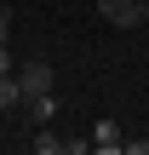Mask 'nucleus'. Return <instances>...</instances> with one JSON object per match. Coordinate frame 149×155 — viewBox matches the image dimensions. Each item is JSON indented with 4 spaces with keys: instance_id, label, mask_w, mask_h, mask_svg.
<instances>
[{
    "instance_id": "nucleus-1",
    "label": "nucleus",
    "mask_w": 149,
    "mask_h": 155,
    "mask_svg": "<svg viewBox=\"0 0 149 155\" xmlns=\"http://www.w3.org/2000/svg\"><path fill=\"white\" fill-rule=\"evenodd\" d=\"M98 12H103V23H115V29H144L149 23L144 0H98Z\"/></svg>"
},
{
    "instance_id": "nucleus-2",
    "label": "nucleus",
    "mask_w": 149,
    "mask_h": 155,
    "mask_svg": "<svg viewBox=\"0 0 149 155\" xmlns=\"http://www.w3.org/2000/svg\"><path fill=\"white\" fill-rule=\"evenodd\" d=\"M17 81H23V92L29 98H40V92H52V63H17Z\"/></svg>"
},
{
    "instance_id": "nucleus-3",
    "label": "nucleus",
    "mask_w": 149,
    "mask_h": 155,
    "mask_svg": "<svg viewBox=\"0 0 149 155\" xmlns=\"http://www.w3.org/2000/svg\"><path fill=\"white\" fill-rule=\"evenodd\" d=\"M92 150H98V155H121V150H126V138H121V121H109V115H103V121L92 127Z\"/></svg>"
},
{
    "instance_id": "nucleus-4",
    "label": "nucleus",
    "mask_w": 149,
    "mask_h": 155,
    "mask_svg": "<svg viewBox=\"0 0 149 155\" xmlns=\"http://www.w3.org/2000/svg\"><path fill=\"white\" fill-rule=\"evenodd\" d=\"M17 104H29V92H23L17 69H11V75H0V109H17Z\"/></svg>"
},
{
    "instance_id": "nucleus-5",
    "label": "nucleus",
    "mask_w": 149,
    "mask_h": 155,
    "mask_svg": "<svg viewBox=\"0 0 149 155\" xmlns=\"http://www.w3.org/2000/svg\"><path fill=\"white\" fill-rule=\"evenodd\" d=\"M52 115H57V98H52V92H40V98H29V121H34V127H46Z\"/></svg>"
},
{
    "instance_id": "nucleus-6",
    "label": "nucleus",
    "mask_w": 149,
    "mask_h": 155,
    "mask_svg": "<svg viewBox=\"0 0 149 155\" xmlns=\"http://www.w3.org/2000/svg\"><path fill=\"white\" fill-rule=\"evenodd\" d=\"M57 150H69V144L52 132V121H46V127H34V155H57Z\"/></svg>"
},
{
    "instance_id": "nucleus-7",
    "label": "nucleus",
    "mask_w": 149,
    "mask_h": 155,
    "mask_svg": "<svg viewBox=\"0 0 149 155\" xmlns=\"http://www.w3.org/2000/svg\"><path fill=\"white\" fill-rule=\"evenodd\" d=\"M11 69H17V63H11V46L0 40V75H11Z\"/></svg>"
},
{
    "instance_id": "nucleus-8",
    "label": "nucleus",
    "mask_w": 149,
    "mask_h": 155,
    "mask_svg": "<svg viewBox=\"0 0 149 155\" xmlns=\"http://www.w3.org/2000/svg\"><path fill=\"white\" fill-rule=\"evenodd\" d=\"M6 35H11V12L0 6V40H6Z\"/></svg>"
},
{
    "instance_id": "nucleus-9",
    "label": "nucleus",
    "mask_w": 149,
    "mask_h": 155,
    "mask_svg": "<svg viewBox=\"0 0 149 155\" xmlns=\"http://www.w3.org/2000/svg\"><path fill=\"white\" fill-rule=\"evenodd\" d=\"M0 6H6V0H0Z\"/></svg>"
}]
</instances>
